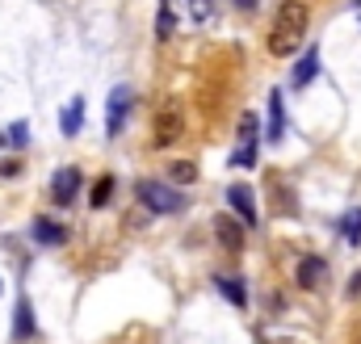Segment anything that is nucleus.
<instances>
[{"label": "nucleus", "instance_id": "4be33fe9", "mask_svg": "<svg viewBox=\"0 0 361 344\" xmlns=\"http://www.w3.org/2000/svg\"><path fill=\"white\" fill-rule=\"evenodd\" d=\"M17 172H21L17 160H0V176H17Z\"/></svg>", "mask_w": 361, "mask_h": 344}, {"label": "nucleus", "instance_id": "dca6fc26", "mask_svg": "<svg viewBox=\"0 0 361 344\" xmlns=\"http://www.w3.org/2000/svg\"><path fill=\"white\" fill-rule=\"evenodd\" d=\"M30 143V122H13L0 130V152H21Z\"/></svg>", "mask_w": 361, "mask_h": 344}, {"label": "nucleus", "instance_id": "f8f14e48", "mask_svg": "<svg viewBox=\"0 0 361 344\" xmlns=\"http://www.w3.org/2000/svg\"><path fill=\"white\" fill-rule=\"evenodd\" d=\"M269 143H281L286 139V101H281V88L269 92V130H265Z\"/></svg>", "mask_w": 361, "mask_h": 344}, {"label": "nucleus", "instance_id": "5701e85b", "mask_svg": "<svg viewBox=\"0 0 361 344\" xmlns=\"http://www.w3.org/2000/svg\"><path fill=\"white\" fill-rule=\"evenodd\" d=\"M349 298H361V269L353 273V281H349Z\"/></svg>", "mask_w": 361, "mask_h": 344}, {"label": "nucleus", "instance_id": "b1692460", "mask_svg": "<svg viewBox=\"0 0 361 344\" xmlns=\"http://www.w3.org/2000/svg\"><path fill=\"white\" fill-rule=\"evenodd\" d=\"M349 344H361V319L353 324V332H349Z\"/></svg>", "mask_w": 361, "mask_h": 344}, {"label": "nucleus", "instance_id": "412c9836", "mask_svg": "<svg viewBox=\"0 0 361 344\" xmlns=\"http://www.w3.org/2000/svg\"><path fill=\"white\" fill-rule=\"evenodd\" d=\"M173 180H177V185H189V180H197V168H193V164H185V160H180V164H173Z\"/></svg>", "mask_w": 361, "mask_h": 344}, {"label": "nucleus", "instance_id": "f3484780", "mask_svg": "<svg viewBox=\"0 0 361 344\" xmlns=\"http://www.w3.org/2000/svg\"><path fill=\"white\" fill-rule=\"evenodd\" d=\"M173 30H177V13H173V4H169V0H160V8H156V38H160V42H169V38H173Z\"/></svg>", "mask_w": 361, "mask_h": 344}, {"label": "nucleus", "instance_id": "a878e982", "mask_svg": "<svg viewBox=\"0 0 361 344\" xmlns=\"http://www.w3.org/2000/svg\"><path fill=\"white\" fill-rule=\"evenodd\" d=\"M353 4H357V8H361V0H353Z\"/></svg>", "mask_w": 361, "mask_h": 344}, {"label": "nucleus", "instance_id": "0eeeda50", "mask_svg": "<svg viewBox=\"0 0 361 344\" xmlns=\"http://www.w3.org/2000/svg\"><path fill=\"white\" fill-rule=\"evenodd\" d=\"M214 240L223 252H244V223L231 219V214H219L214 219Z\"/></svg>", "mask_w": 361, "mask_h": 344}, {"label": "nucleus", "instance_id": "aec40b11", "mask_svg": "<svg viewBox=\"0 0 361 344\" xmlns=\"http://www.w3.org/2000/svg\"><path fill=\"white\" fill-rule=\"evenodd\" d=\"M341 235H345L349 244H361V210H349V214L341 219Z\"/></svg>", "mask_w": 361, "mask_h": 344}, {"label": "nucleus", "instance_id": "9b49d317", "mask_svg": "<svg viewBox=\"0 0 361 344\" xmlns=\"http://www.w3.org/2000/svg\"><path fill=\"white\" fill-rule=\"evenodd\" d=\"M34 240H38L42 248H59V244L68 240V227L55 223V219H47V214H38V219H34Z\"/></svg>", "mask_w": 361, "mask_h": 344}, {"label": "nucleus", "instance_id": "6ab92c4d", "mask_svg": "<svg viewBox=\"0 0 361 344\" xmlns=\"http://www.w3.org/2000/svg\"><path fill=\"white\" fill-rule=\"evenodd\" d=\"M109 197H114V176H101V180L92 185V193H89L92 210H101V206H109Z\"/></svg>", "mask_w": 361, "mask_h": 344}, {"label": "nucleus", "instance_id": "393cba45", "mask_svg": "<svg viewBox=\"0 0 361 344\" xmlns=\"http://www.w3.org/2000/svg\"><path fill=\"white\" fill-rule=\"evenodd\" d=\"M231 4H235V8H257L261 0H231Z\"/></svg>", "mask_w": 361, "mask_h": 344}, {"label": "nucleus", "instance_id": "f257e3e1", "mask_svg": "<svg viewBox=\"0 0 361 344\" xmlns=\"http://www.w3.org/2000/svg\"><path fill=\"white\" fill-rule=\"evenodd\" d=\"M307 25H311V8L302 0H281L269 25V55H277V59L298 55V47L307 38Z\"/></svg>", "mask_w": 361, "mask_h": 344}, {"label": "nucleus", "instance_id": "20e7f679", "mask_svg": "<svg viewBox=\"0 0 361 344\" xmlns=\"http://www.w3.org/2000/svg\"><path fill=\"white\" fill-rule=\"evenodd\" d=\"M257 143H261V122H257V113H244L240 118V147L231 152V164L252 168L257 164Z\"/></svg>", "mask_w": 361, "mask_h": 344}, {"label": "nucleus", "instance_id": "4468645a", "mask_svg": "<svg viewBox=\"0 0 361 344\" xmlns=\"http://www.w3.org/2000/svg\"><path fill=\"white\" fill-rule=\"evenodd\" d=\"M80 126H85V97H72L68 109L59 113V130L72 139V135H80Z\"/></svg>", "mask_w": 361, "mask_h": 344}, {"label": "nucleus", "instance_id": "ddd939ff", "mask_svg": "<svg viewBox=\"0 0 361 344\" xmlns=\"http://www.w3.org/2000/svg\"><path fill=\"white\" fill-rule=\"evenodd\" d=\"M315 76H319V51L311 47V51H307V55L294 63V72H290V85H294V88H307Z\"/></svg>", "mask_w": 361, "mask_h": 344}, {"label": "nucleus", "instance_id": "f03ea898", "mask_svg": "<svg viewBox=\"0 0 361 344\" xmlns=\"http://www.w3.org/2000/svg\"><path fill=\"white\" fill-rule=\"evenodd\" d=\"M180 139H185V109H180L177 101H169L152 118V147L164 152V147H177Z\"/></svg>", "mask_w": 361, "mask_h": 344}, {"label": "nucleus", "instance_id": "a211bd4d", "mask_svg": "<svg viewBox=\"0 0 361 344\" xmlns=\"http://www.w3.org/2000/svg\"><path fill=\"white\" fill-rule=\"evenodd\" d=\"M185 4H189L193 25H210V21H214V13H219V0H185Z\"/></svg>", "mask_w": 361, "mask_h": 344}, {"label": "nucleus", "instance_id": "2eb2a0df", "mask_svg": "<svg viewBox=\"0 0 361 344\" xmlns=\"http://www.w3.org/2000/svg\"><path fill=\"white\" fill-rule=\"evenodd\" d=\"M214 290H219L231 307H248V290H244L240 277H223V273H219V277H214Z\"/></svg>", "mask_w": 361, "mask_h": 344}, {"label": "nucleus", "instance_id": "1a4fd4ad", "mask_svg": "<svg viewBox=\"0 0 361 344\" xmlns=\"http://www.w3.org/2000/svg\"><path fill=\"white\" fill-rule=\"evenodd\" d=\"M76 193H80V168H59L55 172V180H51V197H55V206H72Z\"/></svg>", "mask_w": 361, "mask_h": 344}, {"label": "nucleus", "instance_id": "6e6552de", "mask_svg": "<svg viewBox=\"0 0 361 344\" xmlns=\"http://www.w3.org/2000/svg\"><path fill=\"white\" fill-rule=\"evenodd\" d=\"M34 332H38V319H34V307H30V298L21 294V298H17V307H13V344L34 340Z\"/></svg>", "mask_w": 361, "mask_h": 344}, {"label": "nucleus", "instance_id": "7ed1b4c3", "mask_svg": "<svg viewBox=\"0 0 361 344\" xmlns=\"http://www.w3.org/2000/svg\"><path fill=\"white\" fill-rule=\"evenodd\" d=\"M135 197H139L152 214H180V210H185V197H180L169 180H139V185H135Z\"/></svg>", "mask_w": 361, "mask_h": 344}, {"label": "nucleus", "instance_id": "39448f33", "mask_svg": "<svg viewBox=\"0 0 361 344\" xmlns=\"http://www.w3.org/2000/svg\"><path fill=\"white\" fill-rule=\"evenodd\" d=\"M109 109H105V135L109 139H118L122 135V126H126V113H130V105H135V88L130 85H118L109 92V101H105Z\"/></svg>", "mask_w": 361, "mask_h": 344}, {"label": "nucleus", "instance_id": "423d86ee", "mask_svg": "<svg viewBox=\"0 0 361 344\" xmlns=\"http://www.w3.org/2000/svg\"><path fill=\"white\" fill-rule=\"evenodd\" d=\"M227 206L235 210V219L244 227H257V193H252V185H244V180L227 185Z\"/></svg>", "mask_w": 361, "mask_h": 344}, {"label": "nucleus", "instance_id": "9d476101", "mask_svg": "<svg viewBox=\"0 0 361 344\" xmlns=\"http://www.w3.org/2000/svg\"><path fill=\"white\" fill-rule=\"evenodd\" d=\"M324 277H328V260H324V257H302V260H298V269H294L298 290H319V285H324Z\"/></svg>", "mask_w": 361, "mask_h": 344}]
</instances>
